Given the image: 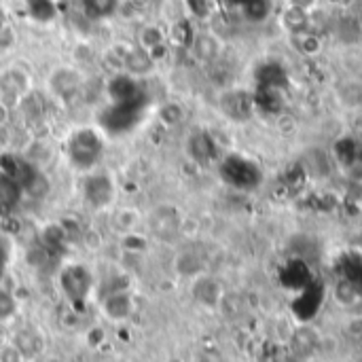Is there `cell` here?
I'll list each match as a JSON object with an SVG mask.
<instances>
[{
    "instance_id": "6da1fadb",
    "label": "cell",
    "mask_w": 362,
    "mask_h": 362,
    "mask_svg": "<svg viewBox=\"0 0 362 362\" xmlns=\"http://www.w3.org/2000/svg\"><path fill=\"white\" fill-rule=\"evenodd\" d=\"M218 172H221V178L238 191H252L263 182V170L259 168V163L235 153L227 155L221 161Z\"/></svg>"
},
{
    "instance_id": "7a4b0ae2",
    "label": "cell",
    "mask_w": 362,
    "mask_h": 362,
    "mask_svg": "<svg viewBox=\"0 0 362 362\" xmlns=\"http://www.w3.org/2000/svg\"><path fill=\"white\" fill-rule=\"evenodd\" d=\"M102 148H104L102 136L95 129L87 127L72 134L68 142V157L74 163V168L87 170L98 163V159L102 157Z\"/></svg>"
},
{
    "instance_id": "3957f363",
    "label": "cell",
    "mask_w": 362,
    "mask_h": 362,
    "mask_svg": "<svg viewBox=\"0 0 362 362\" xmlns=\"http://www.w3.org/2000/svg\"><path fill=\"white\" fill-rule=\"evenodd\" d=\"M288 350L293 354V361H305L312 362L314 356L320 354V346H322V335L310 327V325H301L293 329V335L288 339Z\"/></svg>"
},
{
    "instance_id": "277c9868",
    "label": "cell",
    "mask_w": 362,
    "mask_h": 362,
    "mask_svg": "<svg viewBox=\"0 0 362 362\" xmlns=\"http://www.w3.org/2000/svg\"><path fill=\"white\" fill-rule=\"evenodd\" d=\"M221 110L225 112L227 119H231L235 123H246L257 112V98L248 91H242V89L227 91L221 98Z\"/></svg>"
},
{
    "instance_id": "5b68a950",
    "label": "cell",
    "mask_w": 362,
    "mask_h": 362,
    "mask_svg": "<svg viewBox=\"0 0 362 362\" xmlns=\"http://www.w3.org/2000/svg\"><path fill=\"white\" fill-rule=\"evenodd\" d=\"M62 288L66 293V297H70L74 303L83 301L89 295L91 288V274L85 265H66V269L62 272Z\"/></svg>"
},
{
    "instance_id": "8992f818",
    "label": "cell",
    "mask_w": 362,
    "mask_h": 362,
    "mask_svg": "<svg viewBox=\"0 0 362 362\" xmlns=\"http://www.w3.org/2000/svg\"><path fill=\"white\" fill-rule=\"evenodd\" d=\"M0 168L4 176H8L11 180H15L21 189L25 187H34V182H38V172L36 168L25 161L23 157H17V155H2L0 157Z\"/></svg>"
},
{
    "instance_id": "52a82bcc",
    "label": "cell",
    "mask_w": 362,
    "mask_h": 362,
    "mask_svg": "<svg viewBox=\"0 0 362 362\" xmlns=\"http://www.w3.org/2000/svg\"><path fill=\"white\" fill-rule=\"evenodd\" d=\"M81 83H83V76L78 74V70L68 68V66L53 70V74L49 76V87H51L53 93L59 95V98H68V95H72L74 91H78Z\"/></svg>"
},
{
    "instance_id": "ba28073f",
    "label": "cell",
    "mask_w": 362,
    "mask_h": 362,
    "mask_svg": "<svg viewBox=\"0 0 362 362\" xmlns=\"http://www.w3.org/2000/svg\"><path fill=\"white\" fill-rule=\"evenodd\" d=\"M187 146H189V155H191L197 163L206 165V163L216 161V155H218L216 142H214V138H212L208 132H195V134H191Z\"/></svg>"
},
{
    "instance_id": "9c48e42d",
    "label": "cell",
    "mask_w": 362,
    "mask_h": 362,
    "mask_svg": "<svg viewBox=\"0 0 362 362\" xmlns=\"http://www.w3.org/2000/svg\"><path fill=\"white\" fill-rule=\"evenodd\" d=\"M83 193H85V197H87V202L91 206L100 208V206H106L112 199L115 187H112V180L108 176L98 174V176L87 178V182L83 187Z\"/></svg>"
},
{
    "instance_id": "30bf717a",
    "label": "cell",
    "mask_w": 362,
    "mask_h": 362,
    "mask_svg": "<svg viewBox=\"0 0 362 362\" xmlns=\"http://www.w3.org/2000/svg\"><path fill=\"white\" fill-rule=\"evenodd\" d=\"M191 49H193V55L199 62L212 64V62L218 59V55L223 51V45H221V38L216 34H212V32H199V34L193 36Z\"/></svg>"
},
{
    "instance_id": "8fae6325",
    "label": "cell",
    "mask_w": 362,
    "mask_h": 362,
    "mask_svg": "<svg viewBox=\"0 0 362 362\" xmlns=\"http://www.w3.org/2000/svg\"><path fill=\"white\" fill-rule=\"evenodd\" d=\"M0 93L15 102L23 100L28 93V76L21 70H4L0 74Z\"/></svg>"
},
{
    "instance_id": "7c38bea8",
    "label": "cell",
    "mask_w": 362,
    "mask_h": 362,
    "mask_svg": "<svg viewBox=\"0 0 362 362\" xmlns=\"http://www.w3.org/2000/svg\"><path fill=\"white\" fill-rule=\"evenodd\" d=\"M280 23L284 25L286 32H291L293 36L295 34H301V32H308L312 30V19H310V13L303 11V8H297V6H288L282 11L280 15Z\"/></svg>"
},
{
    "instance_id": "4fadbf2b",
    "label": "cell",
    "mask_w": 362,
    "mask_h": 362,
    "mask_svg": "<svg viewBox=\"0 0 362 362\" xmlns=\"http://www.w3.org/2000/svg\"><path fill=\"white\" fill-rule=\"evenodd\" d=\"M361 282L352 280V278H341L335 286H333V299L341 305V308H354L361 301Z\"/></svg>"
},
{
    "instance_id": "5bb4252c",
    "label": "cell",
    "mask_w": 362,
    "mask_h": 362,
    "mask_svg": "<svg viewBox=\"0 0 362 362\" xmlns=\"http://www.w3.org/2000/svg\"><path fill=\"white\" fill-rule=\"evenodd\" d=\"M193 295H195V299H197L202 305L212 308V305H216V303L221 301L223 291H221V286H218L216 280L199 276V278L195 280V284H193Z\"/></svg>"
},
{
    "instance_id": "9a60e30c",
    "label": "cell",
    "mask_w": 362,
    "mask_h": 362,
    "mask_svg": "<svg viewBox=\"0 0 362 362\" xmlns=\"http://www.w3.org/2000/svg\"><path fill=\"white\" fill-rule=\"evenodd\" d=\"M123 66L129 74H146L153 68V57L140 47H129L123 57Z\"/></svg>"
},
{
    "instance_id": "2e32d148",
    "label": "cell",
    "mask_w": 362,
    "mask_h": 362,
    "mask_svg": "<svg viewBox=\"0 0 362 362\" xmlns=\"http://www.w3.org/2000/svg\"><path fill=\"white\" fill-rule=\"evenodd\" d=\"M104 312L112 320H125L132 314V299L125 293H115L104 301Z\"/></svg>"
},
{
    "instance_id": "e0dca14e",
    "label": "cell",
    "mask_w": 362,
    "mask_h": 362,
    "mask_svg": "<svg viewBox=\"0 0 362 362\" xmlns=\"http://www.w3.org/2000/svg\"><path fill=\"white\" fill-rule=\"evenodd\" d=\"M19 197H21V187L8 176L0 174V212L13 210L19 204Z\"/></svg>"
},
{
    "instance_id": "ac0fdd59",
    "label": "cell",
    "mask_w": 362,
    "mask_h": 362,
    "mask_svg": "<svg viewBox=\"0 0 362 362\" xmlns=\"http://www.w3.org/2000/svg\"><path fill=\"white\" fill-rule=\"evenodd\" d=\"M138 38H140V49H144V51L151 53V55H153L155 49L163 47V42H165V36H163V32H161L157 25H146V28L140 32Z\"/></svg>"
},
{
    "instance_id": "d6986e66",
    "label": "cell",
    "mask_w": 362,
    "mask_h": 362,
    "mask_svg": "<svg viewBox=\"0 0 362 362\" xmlns=\"http://www.w3.org/2000/svg\"><path fill=\"white\" fill-rule=\"evenodd\" d=\"M295 45L299 47V51L303 55H318L322 51V40L318 34H314V30L295 34Z\"/></svg>"
},
{
    "instance_id": "ffe728a7",
    "label": "cell",
    "mask_w": 362,
    "mask_h": 362,
    "mask_svg": "<svg viewBox=\"0 0 362 362\" xmlns=\"http://www.w3.org/2000/svg\"><path fill=\"white\" fill-rule=\"evenodd\" d=\"M91 17H108L117 8V0H85Z\"/></svg>"
},
{
    "instance_id": "44dd1931",
    "label": "cell",
    "mask_w": 362,
    "mask_h": 362,
    "mask_svg": "<svg viewBox=\"0 0 362 362\" xmlns=\"http://www.w3.org/2000/svg\"><path fill=\"white\" fill-rule=\"evenodd\" d=\"M344 335L352 341L362 344V314H352L344 322Z\"/></svg>"
},
{
    "instance_id": "7402d4cb",
    "label": "cell",
    "mask_w": 362,
    "mask_h": 362,
    "mask_svg": "<svg viewBox=\"0 0 362 362\" xmlns=\"http://www.w3.org/2000/svg\"><path fill=\"white\" fill-rule=\"evenodd\" d=\"M0 362H21V352L13 346V348H4L0 352Z\"/></svg>"
},
{
    "instance_id": "603a6c76",
    "label": "cell",
    "mask_w": 362,
    "mask_h": 362,
    "mask_svg": "<svg viewBox=\"0 0 362 362\" xmlns=\"http://www.w3.org/2000/svg\"><path fill=\"white\" fill-rule=\"evenodd\" d=\"M288 6H297V8H303L308 13H312L316 6H318V0H286Z\"/></svg>"
},
{
    "instance_id": "cb8c5ba5",
    "label": "cell",
    "mask_w": 362,
    "mask_h": 362,
    "mask_svg": "<svg viewBox=\"0 0 362 362\" xmlns=\"http://www.w3.org/2000/svg\"><path fill=\"white\" fill-rule=\"evenodd\" d=\"M2 28H6V15H4V11L0 8V30Z\"/></svg>"
},
{
    "instance_id": "d4e9b609",
    "label": "cell",
    "mask_w": 362,
    "mask_h": 362,
    "mask_svg": "<svg viewBox=\"0 0 362 362\" xmlns=\"http://www.w3.org/2000/svg\"><path fill=\"white\" fill-rule=\"evenodd\" d=\"M4 259H6V252L0 248V274H2V265H4Z\"/></svg>"
},
{
    "instance_id": "484cf974",
    "label": "cell",
    "mask_w": 362,
    "mask_h": 362,
    "mask_svg": "<svg viewBox=\"0 0 362 362\" xmlns=\"http://www.w3.org/2000/svg\"><path fill=\"white\" fill-rule=\"evenodd\" d=\"M49 362H62V361H49Z\"/></svg>"
}]
</instances>
